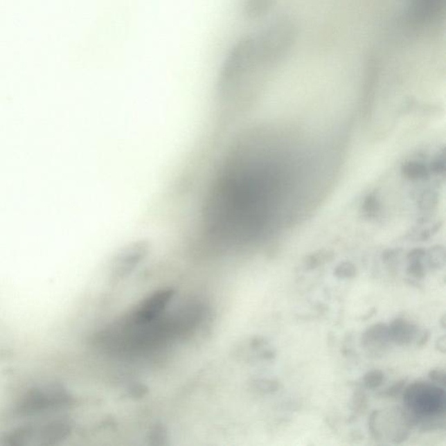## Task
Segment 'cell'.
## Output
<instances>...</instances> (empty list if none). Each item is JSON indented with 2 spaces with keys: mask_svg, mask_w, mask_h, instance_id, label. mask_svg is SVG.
Returning <instances> with one entry per match:
<instances>
[{
  "mask_svg": "<svg viewBox=\"0 0 446 446\" xmlns=\"http://www.w3.org/2000/svg\"><path fill=\"white\" fill-rule=\"evenodd\" d=\"M272 168L245 145L229 150L206 192L202 231L213 245L235 248L266 231L275 197Z\"/></svg>",
  "mask_w": 446,
  "mask_h": 446,
  "instance_id": "obj_1",
  "label": "cell"
},
{
  "mask_svg": "<svg viewBox=\"0 0 446 446\" xmlns=\"http://www.w3.org/2000/svg\"><path fill=\"white\" fill-rule=\"evenodd\" d=\"M75 402V397L62 384H38L20 395L13 404L12 413L26 420L52 417L70 410Z\"/></svg>",
  "mask_w": 446,
  "mask_h": 446,
  "instance_id": "obj_2",
  "label": "cell"
},
{
  "mask_svg": "<svg viewBox=\"0 0 446 446\" xmlns=\"http://www.w3.org/2000/svg\"><path fill=\"white\" fill-rule=\"evenodd\" d=\"M73 423L66 416L32 418L6 431L1 444L6 446H53L72 435Z\"/></svg>",
  "mask_w": 446,
  "mask_h": 446,
  "instance_id": "obj_3",
  "label": "cell"
},
{
  "mask_svg": "<svg viewBox=\"0 0 446 446\" xmlns=\"http://www.w3.org/2000/svg\"><path fill=\"white\" fill-rule=\"evenodd\" d=\"M404 397V404L411 411V423L421 420L423 427L439 425L436 418L445 414L446 407L444 389L425 382H417L405 389Z\"/></svg>",
  "mask_w": 446,
  "mask_h": 446,
  "instance_id": "obj_4",
  "label": "cell"
},
{
  "mask_svg": "<svg viewBox=\"0 0 446 446\" xmlns=\"http://www.w3.org/2000/svg\"><path fill=\"white\" fill-rule=\"evenodd\" d=\"M267 60L274 69L289 58L298 38V28L295 21L282 17L256 33Z\"/></svg>",
  "mask_w": 446,
  "mask_h": 446,
  "instance_id": "obj_5",
  "label": "cell"
},
{
  "mask_svg": "<svg viewBox=\"0 0 446 446\" xmlns=\"http://www.w3.org/2000/svg\"><path fill=\"white\" fill-rule=\"evenodd\" d=\"M446 0H407L403 12L405 28L420 33L431 28L445 15Z\"/></svg>",
  "mask_w": 446,
  "mask_h": 446,
  "instance_id": "obj_6",
  "label": "cell"
},
{
  "mask_svg": "<svg viewBox=\"0 0 446 446\" xmlns=\"http://www.w3.org/2000/svg\"><path fill=\"white\" fill-rule=\"evenodd\" d=\"M174 296L175 292L170 288L158 290L144 299L120 323L132 326L143 325L150 323L163 315L164 310Z\"/></svg>",
  "mask_w": 446,
  "mask_h": 446,
  "instance_id": "obj_7",
  "label": "cell"
},
{
  "mask_svg": "<svg viewBox=\"0 0 446 446\" xmlns=\"http://www.w3.org/2000/svg\"><path fill=\"white\" fill-rule=\"evenodd\" d=\"M148 251V246L143 242H135L124 249L114 259L112 267L114 278L123 279L130 275L147 256Z\"/></svg>",
  "mask_w": 446,
  "mask_h": 446,
  "instance_id": "obj_8",
  "label": "cell"
},
{
  "mask_svg": "<svg viewBox=\"0 0 446 446\" xmlns=\"http://www.w3.org/2000/svg\"><path fill=\"white\" fill-rule=\"evenodd\" d=\"M390 339L393 342L404 346L409 344L418 334V328L413 323L404 319H397L389 327Z\"/></svg>",
  "mask_w": 446,
  "mask_h": 446,
  "instance_id": "obj_9",
  "label": "cell"
},
{
  "mask_svg": "<svg viewBox=\"0 0 446 446\" xmlns=\"http://www.w3.org/2000/svg\"><path fill=\"white\" fill-rule=\"evenodd\" d=\"M390 340L389 327L384 323L375 324L362 337L364 346L371 350H381Z\"/></svg>",
  "mask_w": 446,
  "mask_h": 446,
  "instance_id": "obj_10",
  "label": "cell"
},
{
  "mask_svg": "<svg viewBox=\"0 0 446 446\" xmlns=\"http://www.w3.org/2000/svg\"><path fill=\"white\" fill-rule=\"evenodd\" d=\"M276 4L277 0H242V11L246 18L258 19L269 15Z\"/></svg>",
  "mask_w": 446,
  "mask_h": 446,
  "instance_id": "obj_11",
  "label": "cell"
},
{
  "mask_svg": "<svg viewBox=\"0 0 446 446\" xmlns=\"http://www.w3.org/2000/svg\"><path fill=\"white\" fill-rule=\"evenodd\" d=\"M384 381V374L380 370L371 371L364 375L363 382L364 386L368 389L380 387Z\"/></svg>",
  "mask_w": 446,
  "mask_h": 446,
  "instance_id": "obj_12",
  "label": "cell"
},
{
  "mask_svg": "<svg viewBox=\"0 0 446 446\" xmlns=\"http://www.w3.org/2000/svg\"><path fill=\"white\" fill-rule=\"evenodd\" d=\"M356 268L350 262H344L343 265L337 267L336 270H334V275L339 277V278H353L356 276Z\"/></svg>",
  "mask_w": 446,
  "mask_h": 446,
  "instance_id": "obj_13",
  "label": "cell"
},
{
  "mask_svg": "<svg viewBox=\"0 0 446 446\" xmlns=\"http://www.w3.org/2000/svg\"><path fill=\"white\" fill-rule=\"evenodd\" d=\"M367 407V398L366 394L357 391L355 393L351 401V409L356 412H364Z\"/></svg>",
  "mask_w": 446,
  "mask_h": 446,
  "instance_id": "obj_14",
  "label": "cell"
},
{
  "mask_svg": "<svg viewBox=\"0 0 446 446\" xmlns=\"http://www.w3.org/2000/svg\"><path fill=\"white\" fill-rule=\"evenodd\" d=\"M405 383H407V380H400L397 382V383L393 384V386L388 388L387 390L384 391V396L388 398H395L398 396V395L404 391Z\"/></svg>",
  "mask_w": 446,
  "mask_h": 446,
  "instance_id": "obj_15",
  "label": "cell"
},
{
  "mask_svg": "<svg viewBox=\"0 0 446 446\" xmlns=\"http://www.w3.org/2000/svg\"><path fill=\"white\" fill-rule=\"evenodd\" d=\"M429 377L435 383L438 384L445 385V371L441 369L431 370L429 373Z\"/></svg>",
  "mask_w": 446,
  "mask_h": 446,
  "instance_id": "obj_16",
  "label": "cell"
},
{
  "mask_svg": "<svg viewBox=\"0 0 446 446\" xmlns=\"http://www.w3.org/2000/svg\"><path fill=\"white\" fill-rule=\"evenodd\" d=\"M430 339V332L428 330H425L423 334H422L420 339L418 340V346L423 347L425 344L427 343V341Z\"/></svg>",
  "mask_w": 446,
  "mask_h": 446,
  "instance_id": "obj_17",
  "label": "cell"
},
{
  "mask_svg": "<svg viewBox=\"0 0 446 446\" xmlns=\"http://www.w3.org/2000/svg\"><path fill=\"white\" fill-rule=\"evenodd\" d=\"M437 348L443 353H445V337H442L441 339H439L437 343Z\"/></svg>",
  "mask_w": 446,
  "mask_h": 446,
  "instance_id": "obj_18",
  "label": "cell"
}]
</instances>
